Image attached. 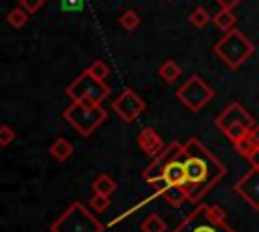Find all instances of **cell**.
Instances as JSON below:
<instances>
[{
  "mask_svg": "<svg viewBox=\"0 0 259 232\" xmlns=\"http://www.w3.org/2000/svg\"><path fill=\"white\" fill-rule=\"evenodd\" d=\"M204 208H206V216L210 220H214V222H227V212L221 206H217V204H204Z\"/></svg>",
  "mask_w": 259,
  "mask_h": 232,
  "instance_id": "23",
  "label": "cell"
},
{
  "mask_svg": "<svg viewBox=\"0 0 259 232\" xmlns=\"http://www.w3.org/2000/svg\"><path fill=\"white\" fill-rule=\"evenodd\" d=\"M26 20H28V12H26L22 6L12 8V10L6 14V22H8L12 28H22V26L26 24Z\"/></svg>",
  "mask_w": 259,
  "mask_h": 232,
  "instance_id": "19",
  "label": "cell"
},
{
  "mask_svg": "<svg viewBox=\"0 0 259 232\" xmlns=\"http://www.w3.org/2000/svg\"><path fill=\"white\" fill-rule=\"evenodd\" d=\"M217 4L221 8H229V10H235V6L241 4V0H217Z\"/></svg>",
  "mask_w": 259,
  "mask_h": 232,
  "instance_id": "28",
  "label": "cell"
},
{
  "mask_svg": "<svg viewBox=\"0 0 259 232\" xmlns=\"http://www.w3.org/2000/svg\"><path fill=\"white\" fill-rule=\"evenodd\" d=\"M111 111H115L121 121L132 123V121H136V119L146 111V101H144L136 91L125 89V91L111 103Z\"/></svg>",
  "mask_w": 259,
  "mask_h": 232,
  "instance_id": "9",
  "label": "cell"
},
{
  "mask_svg": "<svg viewBox=\"0 0 259 232\" xmlns=\"http://www.w3.org/2000/svg\"><path fill=\"white\" fill-rule=\"evenodd\" d=\"M63 117L79 135L89 137L107 119V111L101 105H87V103L73 101L63 111Z\"/></svg>",
  "mask_w": 259,
  "mask_h": 232,
  "instance_id": "3",
  "label": "cell"
},
{
  "mask_svg": "<svg viewBox=\"0 0 259 232\" xmlns=\"http://www.w3.org/2000/svg\"><path fill=\"white\" fill-rule=\"evenodd\" d=\"M160 196H162L168 204H172V206H180V204H184V202L188 200V194H186V190H184L182 186H168Z\"/></svg>",
  "mask_w": 259,
  "mask_h": 232,
  "instance_id": "16",
  "label": "cell"
},
{
  "mask_svg": "<svg viewBox=\"0 0 259 232\" xmlns=\"http://www.w3.org/2000/svg\"><path fill=\"white\" fill-rule=\"evenodd\" d=\"M61 6L65 10H81L83 8V0H61Z\"/></svg>",
  "mask_w": 259,
  "mask_h": 232,
  "instance_id": "27",
  "label": "cell"
},
{
  "mask_svg": "<svg viewBox=\"0 0 259 232\" xmlns=\"http://www.w3.org/2000/svg\"><path fill=\"white\" fill-rule=\"evenodd\" d=\"M140 16H138V12H134V10H125L121 16H119V26L123 28V30H136L138 26H140Z\"/></svg>",
  "mask_w": 259,
  "mask_h": 232,
  "instance_id": "21",
  "label": "cell"
},
{
  "mask_svg": "<svg viewBox=\"0 0 259 232\" xmlns=\"http://www.w3.org/2000/svg\"><path fill=\"white\" fill-rule=\"evenodd\" d=\"M138 145H140V149H142L146 155H150V157H156V155L164 149L162 137H160L152 127H146V129H142V131L138 133Z\"/></svg>",
  "mask_w": 259,
  "mask_h": 232,
  "instance_id": "11",
  "label": "cell"
},
{
  "mask_svg": "<svg viewBox=\"0 0 259 232\" xmlns=\"http://www.w3.org/2000/svg\"><path fill=\"white\" fill-rule=\"evenodd\" d=\"M253 50H255L253 42L237 28H231L229 32H225V36L219 42H214V46H212V52L231 71H237L253 54Z\"/></svg>",
  "mask_w": 259,
  "mask_h": 232,
  "instance_id": "2",
  "label": "cell"
},
{
  "mask_svg": "<svg viewBox=\"0 0 259 232\" xmlns=\"http://www.w3.org/2000/svg\"><path fill=\"white\" fill-rule=\"evenodd\" d=\"M20 6H22L28 14H36V12L45 6V0H20Z\"/></svg>",
  "mask_w": 259,
  "mask_h": 232,
  "instance_id": "26",
  "label": "cell"
},
{
  "mask_svg": "<svg viewBox=\"0 0 259 232\" xmlns=\"http://www.w3.org/2000/svg\"><path fill=\"white\" fill-rule=\"evenodd\" d=\"M210 20H212V18H210L208 10H206V8H202V6H196V8L188 14V22H190L194 28H204Z\"/></svg>",
  "mask_w": 259,
  "mask_h": 232,
  "instance_id": "18",
  "label": "cell"
},
{
  "mask_svg": "<svg viewBox=\"0 0 259 232\" xmlns=\"http://www.w3.org/2000/svg\"><path fill=\"white\" fill-rule=\"evenodd\" d=\"M73 143L69 141V139H65V137H57L53 143H51V147H49V153L57 159V161H67L71 155H73Z\"/></svg>",
  "mask_w": 259,
  "mask_h": 232,
  "instance_id": "12",
  "label": "cell"
},
{
  "mask_svg": "<svg viewBox=\"0 0 259 232\" xmlns=\"http://www.w3.org/2000/svg\"><path fill=\"white\" fill-rule=\"evenodd\" d=\"M89 206L95 210V212H105L109 208V198L107 196H101V194H93L89 198Z\"/></svg>",
  "mask_w": 259,
  "mask_h": 232,
  "instance_id": "24",
  "label": "cell"
},
{
  "mask_svg": "<svg viewBox=\"0 0 259 232\" xmlns=\"http://www.w3.org/2000/svg\"><path fill=\"white\" fill-rule=\"evenodd\" d=\"M158 75H160V79H164L166 83H174L176 79H180L182 69H180V65H178L174 59H168V61H164V63L160 65Z\"/></svg>",
  "mask_w": 259,
  "mask_h": 232,
  "instance_id": "15",
  "label": "cell"
},
{
  "mask_svg": "<svg viewBox=\"0 0 259 232\" xmlns=\"http://www.w3.org/2000/svg\"><path fill=\"white\" fill-rule=\"evenodd\" d=\"M115 190H117V184L113 182V178L109 173H99L93 180V194H101V196L111 198Z\"/></svg>",
  "mask_w": 259,
  "mask_h": 232,
  "instance_id": "14",
  "label": "cell"
},
{
  "mask_svg": "<svg viewBox=\"0 0 259 232\" xmlns=\"http://www.w3.org/2000/svg\"><path fill=\"white\" fill-rule=\"evenodd\" d=\"M172 232H235L227 222H214L206 216V208L196 206Z\"/></svg>",
  "mask_w": 259,
  "mask_h": 232,
  "instance_id": "8",
  "label": "cell"
},
{
  "mask_svg": "<svg viewBox=\"0 0 259 232\" xmlns=\"http://www.w3.org/2000/svg\"><path fill=\"white\" fill-rule=\"evenodd\" d=\"M51 232H103V224L81 202H73L51 224Z\"/></svg>",
  "mask_w": 259,
  "mask_h": 232,
  "instance_id": "4",
  "label": "cell"
},
{
  "mask_svg": "<svg viewBox=\"0 0 259 232\" xmlns=\"http://www.w3.org/2000/svg\"><path fill=\"white\" fill-rule=\"evenodd\" d=\"M67 95L71 97V101H79L87 105H101L109 95V87L105 85V81H99L91 77L87 71H83L67 87Z\"/></svg>",
  "mask_w": 259,
  "mask_h": 232,
  "instance_id": "6",
  "label": "cell"
},
{
  "mask_svg": "<svg viewBox=\"0 0 259 232\" xmlns=\"http://www.w3.org/2000/svg\"><path fill=\"white\" fill-rule=\"evenodd\" d=\"M233 145H235V151H237L239 155H243V157H249V155L259 147V145L251 139V135H249V133H247L245 137H241L239 141H235Z\"/></svg>",
  "mask_w": 259,
  "mask_h": 232,
  "instance_id": "20",
  "label": "cell"
},
{
  "mask_svg": "<svg viewBox=\"0 0 259 232\" xmlns=\"http://www.w3.org/2000/svg\"><path fill=\"white\" fill-rule=\"evenodd\" d=\"M176 97H178V101H180L188 111L198 113L204 105H208V103L212 101L214 91H212V87H210L204 79H200L198 75H192V77H188V79L178 87Z\"/></svg>",
  "mask_w": 259,
  "mask_h": 232,
  "instance_id": "7",
  "label": "cell"
},
{
  "mask_svg": "<svg viewBox=\"0 0 259 232\" xmlns=\"http://www.w3.org/2000/svg\"><path fill=\"white\" fill-rule=\"evenodd\" d=\"M140 228H142V232H166V222H164L162 216L150 214V216H146L142 220Z\"/></svg>",
  "mask_w": 259,
  "mask_h": 232,
  "instance_id": "17",
  "label": "cell"
},
{
  "mask_svg": "<svg viewBox=\"0 0 259 232\" xmlns=\"http://www.w3.org/2000/svg\"><path fill=\"white\" fill-rule=\"evenodd\" d=\"M235 22H237V14L229 8H221L212 16V24L217 26V30H223V32H229L231 28H235Z\"/></svg>",
  "mask_w": 259,
  "mask_h": 232,
  "instance_id": "13",
  "label": "cell"
},
{
  "mask_svg": "<svg viewBox=\"0 0 259 232\" xmlns=\"http://www.w3.org/2000/svg\"><path fill=\"white\" fill-rule=\"evenodd\" d=\"M235 192H237L253 210H259V169L253 167L251 171H247V173L235 184Z\"/></svg>",
  "mask_w": 259,
  "mask_h": 232,
  "instance_id": "10",
  "label": "cell"
},
{
  "mask_svg": "<svg viewBox=\"0 0 259 232\" xmlns=\"http://www.w3.org/2000/svg\"><path fill=\"white\" fill-rule=\"evenodd\" d=\"M247 161H249L253 167H257V169H259V147H257V149L247 157Z\"/></svg>",
  "mask_w": 259,
  "mask_h": 232,
  "instance_id": "29",
  "label": "cell"
},
{
  "mask_svg": "<svg viewBox=\"0 0 259 232\" xmlns=\"http://www.w3.org/2000/svg\"><path fill=\"white\" fill-rule=\"evenodd\" d=\"M168 2H170V0H168Z\"/></svg>",
  "mask_w": 259,
  "mask_h": 232,
  "instance_id": "31",
  "label": "cell"
},
{
  "mask_svg": "<svg viewBox=\"0 0 259 232\" xmlns=\"http://www.w3.org/2000/svg\"><path fill=\"white\" fill-rule=\"evenodd\" d=\"M182 163L186 169V194H188V202L196 204L200 202L208 190L225 178L227 167L196 139L190 137L184 143V151H182Z\"/></svg>",
  "mask_w": 259,
  "mask_h": 232,
  "instance_id": "1",
  "label": "cell"
},
{
  "mask_svg": "<svg viewBox=\"0 0 259 232\" xmlns=\"http://www.w3.org/2000/svg\"><path fill=\"white\" fill-rule=\"evenodd\" d=\"M249 135H251V139H253V141L259 145V125H255V127L249 131Z\"/></svg>",
  "mask_w": 259,
  "mask_h": 232,
  "instance_id": "30",
  "label": "cell"
},
{
  "mask_svg": "<svg viewBox=\"0 0 259 232\" xmlns=\"http://www.w3.org/2000/svg\"><path fill=\"white\" fill-rule=\"evenodd\" d=\"M217 127L235 143L241 137H245L253 127H255V119L253 115L247 113V109L241 103H229L214 119Z\"/></svg>",
  "mask_w": 259,
  "mask_h": 232,
  "instance_id": "5",
  "label": "cell"
},
{
  "mask_svg": "<svg viewBox=\"0 0 259 232\" xmlns=\"http://www.w3.org/2000/svg\"><path fill=\"white\" fill-rule=\"evenodd\" d=\"M85 71H87L91 77L99 79V81H103V79L109 75V67H107V63H105V61H93Z\"/></svg>",
  "mask_w": 259,
  "mask_h": 232,
  "instance_id": "22",
  "label": "cell"
},
{
  "mask_svg": "<svg viewBox=\"0 0 259 232\" xmlns=\"http://www.w3.org/2000/svg\"><path fill=\"white\" fill-rule=\"evenodd\" d=\"M16 139V131L10 125H0V145L6 147Z\"/></svg>",
  "mask_w": 259,
  "mask_h": 232,
  "instance_id": "25",
  "label": "cell"
}]
</instances>
